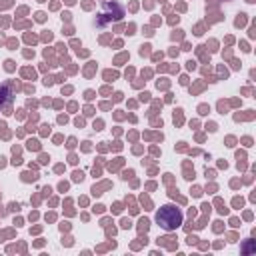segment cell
<instances>
[{"instance_id":"obj_1","label":"cell","mask_w":256,"mask_h":256,"mask_svg":"<svg viewBox=\"0 0 256 256\" xmlns=\"http://www.w3.org/2000/svg\"><path fill=\"white\" fill-rule=\"evenodd\" d=\"M156 222L160 224V228L164 230H176L180 224H182V212L172 206V204H166L162 206L158 212H156Z\"/></svg>"},{"instance_id":"obj_2","label":"cell","mask_w":256,"mask_h":256,"mask_svg":"<svg viewBox=\"0 0 256 256\" xmlns=\"http://www.w3.org/2000/svg\"><path fill=\"white\" fill-rule=\"evenodd\" d=\"M122 16H124V8H122L120 4H116V2L104 4V10L96 16V26L104 28V26H108L112 20H120Z\"/></svg>"}]
</instances>
